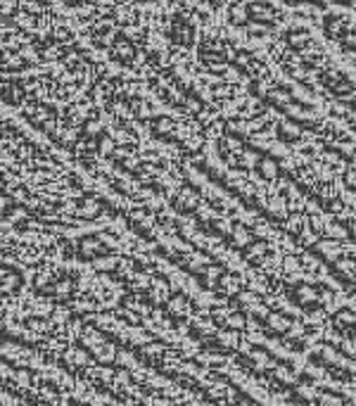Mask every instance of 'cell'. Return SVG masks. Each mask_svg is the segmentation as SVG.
I'll return each instance as SVG.
<instances>
[{"label":"cell","mask_w":356,"mask_h":406,"mask_svg":"<svg viewBox=\"0 0 356 406\" xmlns=\"http://www.w3.org/2000/svg\"><path fill=\"white\" fill-rule=\"evenodd\" d=\"M344 102H347V105L352 107V110L356 112V95H352V97H349V100H344Z\"/></svg>","instance_id":"obj_2"},{"label":"cell","mask_w":356,"mask_h":406,"mask_svg":"<svg viewBox=\"0 0 356 406\" xmlns=\"http://www.w3.org/2000/svg\"><path fill=\"white\" fill-rule=\"evenodd\" d=\"M281 138H285V141H297V138H302V128H299L297 124L281 126Z\"/></svg>","instance_id":"obj_1"}]
</instances>
